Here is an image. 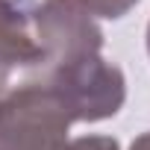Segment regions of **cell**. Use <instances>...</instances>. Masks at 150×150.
Masks as SVG:
<instances>
[{"label": "cell", "instance_id": "obj_5", "mask_svg": "<svg viewBox=\"0 0 150 150\" xmlns=\"http://www.w3.org/2000/svg\"><path fill=\"white\" fill-rule=\"evenodd\" d=\"M62 150H121V144L112 135H80V138H68Z\"/></svg>", "mask_w": 150, "mask_h": 150}, {"label": "cell", "instance_id": "obj_6", "mask_svg": "<svg viewBox=\"0 0 150 150\" xmlns=\"http://www.w3.org/2000/svg\"><path fill=\"white\" fill-rule=\"evenodd\" d=\"M129 150H150V132H141V135L129 144Z\"/></svg>", "mask_w": 150, "mask_h": 150}, {"label": "cell", "instance_id": "obj_7", "mask_svg": "<svg viewBox=\"0 0 150 150\" xmlns=\"http://www.w3.org/2000/svg\"><path fill=\"white\" fill-rule=\"evenodd\" d=\"M9 88V74H3V71H0V94H3Z\"/></svg>", "mask_w": 150, "mask_h": 150}, {"label": "cell", "instance_id": "obj_3", "mask_svg": "<svg viewBox=\"0 0 150 150\" xmlns=\"http://www.w3.org/2000/svg\"><path fill=\"white\" fill-rule=\"evenodd\" d=\"M33 30L41 50L38 74L103 50V30L80 0H38L33 6Z\"/></svg>", "mask_w": 150, "mask_h": 150}, {"label": "cell", "instance_id": "obj_2", "mask_svg": "<svg viewBox=\"0 0 150 150\" xmlns=\"http://www.w3.org/2000/svg\"><path fill=\"white\" fill-rule=\"evenodd\" d=\"M71 109L74 121H106L115 118L127 100V80L124 71L103 56H88L53 71L38 74Z\"/></svg>", "mask_w": 150, "mask_h": 150}, {"label": "cell", "instance_id": "obj_1", "mask_svg": "<svg viewBox=\"0 0 150 150\" xmlns=\"http://www.w3.org/2000/svg\"><path fill=\"white\" fill-rule=\"evenodd\" d=\"M71 124H77L71 109L44 80L0 94V150H62Z\"/></svg>", "mask_w": 150, "mask_h": 150}, {"label": "cell", "instance_id": "obj_8", "mask_svg": "<svg viewBox=\"0 0 150 150\" xmlns=\"http://www.w3.org/2000/svg\"><path fill=\"white\" fill-rule=\"evenodd\" d=\"M147 53H150V24H147Z\"/></svg>", "mask_w": 150, "mask_h": 150}, {"label": "cell", "instance_id": "obj_4", "mask_svg": "<svg viewBox=\"0 0 150 150\" xmlns=\"http://www.w3.org/2000/svg\"><path fill=\"white\" fill-rule=\"evenodd\" d=\"M80 3L94 15V18H106V21H118L124 18L138 0H80Z\"/></svg>", "mask_w": 150, "mask_h": 150}, {"label": "cell", "instance_id": "obj_9", "mask_svg": "<svg viewBox=\"0 0 150 150\" xmlns=\"http://www.w3.org/2000/svg\"><path fill=\"white\" fill-rule=\"evenodd\" d=\"M3 74H6V71H3Z\"/></svg>", "mask_w": 150, "mask_h": 150}]
</instances>
